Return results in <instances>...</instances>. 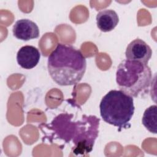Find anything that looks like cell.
Returning a JSON list of instances; mask_svg holds the SVG:
<instances>
[{"instance_id":"6da1fadb","label":"cell","mask_w":157,"mask_h":157,"mask_svg":"<svg viewBox=\"0 0 157 157\" xmlns=\"http://www.w3.org/2000/svg\"><path fill=\"white\" fill-rule=\"evenodd\" d=\"M47 68L52 80L61 86L77 84L86 69V61L82 53L70 44H58L50 54Z\"/></svg>"},{"instance_id":"7a4b0ae2","label":"cell","mask_w":157,"mask_h":157,"mask_svg":"<svg viewBox=\"0 0 157 157\" xmlns=\"http://www.w3.org/2000/svg\"><path fill=\"white\" fill-rule=\"evenodd\" d=\"M99 109L103 120L120 131L129 126L134 112V100L121 90H112L102 98Z\"/></svg>"},{"instance_id":"3957f363","label":"cell","mask_w":157,"mask_h":157,"mask_svg":"<svg viewBox=\"0 0 157 157\" xmlns=\"http://www.w3.org/2000/svg\"><path fill=\"white\" fill-rule=\"evenodd\" d=\"M151 71L145 64L124 59L119 64L116 72V82L120 90L136 98L150 86Z\"/></svg>"},{"instance_id":"277c9868","label":"cell","mask_w":157,"mask_h":157,"mask_svg":"<svg viewBox=\"0 0 157 157\" xmlns=\"http://www.w3.org/2000/svg\"><path fill=\"white\" fill-rule=\"evenodd\" d=\"M99 118L94 115H85L76 122L75 132L72 140L74 154L85 155L93 150L99 133Z\"/></svg>"},{"instance_id":"5b68a950","label":"cell","mask_w":157,"mask_h":157,"mask_svg":"<svg viewBox=\"0 0 157 157\" xmlns=\"http://www.w3.org/2000/svg\"><path fill=\"white\" fill-rule=\"evenodd\" d=\"M72 114L61 113L56 117L50 124V128L58 138L69 142L74 136L76 122L72 121Z\"/></svg>"},{"instance_id":"8992f818","label":"cell","mask_w":157,"mask_h":157,"mask_svg":"<svg viewBox=\"0 0 157 157\" xmlns=\"http://www.w3.org/2000/svg\"><path fill=\"white\" fill-rule=\"evenodd\" d=\"M152 50L150 47L143 40L136 39L126 47L125 56L126 59L138 61L147 64L151 57Z\"/></svg>"},{"instance_id":"52a82bcc","label":"cell","mask_w":157,"mask_h":157,"mask_svg":"<svg viewBox=\"0 0 157 157\" xmlns=\"http://www.w3.org/2000/svg\"><path fill=\"white\" fill-rule=\"evenodd\" d=\"M13 36L18 39L27 41L39 36V29L36 23L29 19L17 20L12 29Z\"/></svg>"},{"instance_id":"ba28073f","label":"cell","mask_w":157,"mask_h":157,"mask_svg":"<svg viewBox=\"0 0 157 157\" xmlns=\"http://www.w3.org/2000/svg\"><path fill=\"white\" fill-rule=\"evenodd\" d=\"M40 53L33 45H25L21 47L17 54L18 64L26 69H31L37 66L39 62Z\"/></svg>"},{"instance_id":"9c48e42d","label":"cell","mask_w":157,"mask_h":157,"mask_svg":"<svg viewBox=\"0 0 157 157\" xmlns=\"http://www.w3.org/2000/svg\"><path fill=\"white\" fill-rule=\"evenodd\" d=\"M119 22L117 12L112 9H104L98 12L96 15L98 28L102 32L113 30Z\"/></svg>"},{"instance_id":"30bf717a","label":"cell","mask_w":157,"mask_h":157,"mask_svg":"<svg viewBox=\"0 0 157 157\" xmlns=\"http://www.w3.org/2000/svg\"><path fill=\"white\" fill-rule=\"evenodd\" d=\"M156 105H153L148 107L142 117V124L151 133L156 134Z\"/></svg>"}]
</instances>
